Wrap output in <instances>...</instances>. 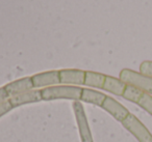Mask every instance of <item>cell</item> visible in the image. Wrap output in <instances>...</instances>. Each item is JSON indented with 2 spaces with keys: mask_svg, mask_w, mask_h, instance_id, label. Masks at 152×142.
<instances>
[{
  "mask_svg": "<svg viewBox=\"0 0 152 142\" xmlns=\"http://www.w3.org/2000/svg\"><path fill=\"white\" fill-rule=\"evenodd\" d=\"M83 88L74 85H54L41 89L43 101L53 100H73L80 101Z\"/></svg>",
  "mask_w": 152,
  "mask_h": 142,
  "instance_id": "obj_1",
  "label": "cell"
},
{
  "mask_svg": "<svg viewBox=\"0 0 152 142\" xmlns=\"http://www.w3.org/2000/svg\"><path fill=\"white\" fill-rule=\"evenodd\" d=\"M120 80H122L126 85H131L141 89L142 91L152 94V78L147 77L141 73L132 70L124 69L120 72Z\"/></svg>",
  "mask_w": 152,
  "mask_h": 142,
  "instance_id": "obj_2",
  "label": "cell"
},
{
  "mask_svg": "<svg viewBox=\"0 0 152 142\" xmlns=\"http://www.w3.org/2000/svg\"><path fill=\"white\" fill-rule=\"evenodd\" d=\"M122 125L139 140V142H152L151 133L135 115L129 113L122 121Z\"/></svg>",
  "mask_w": 152,
  "mask_h": 142,
  "instance_id": "obj_3",
  "label": "cell"
},
{
  "mask_svg": "<svg viewBox=\"0 0 152 142\" xmlns=\"http://www.w3.org/2000/svg\"><path fill=\"white\" fill-rule=\"evenodd\" d=\"M73 109H74V114H75L76 117V121H77V125H78L79 135H80L81 138V142H93L91 129H90V125L89 122H88L87 116H86L83 104L79 101H74Z\"/></svg>",
  "mask_w": 152,
  "mask_h": 142,
  "instance_id": "obj_4",
  "label": "cell"
},
{
  "mask_svg": "<svg viewBox=\"0 0 152 142\" xmlns=\"http://www.w3.org/2000/svg\"><path fill=\"white\" fill-rule=\"evenodd\" d=\"M34 88H45L61 84L59 71H49L34 75L31 77Z\"/></svg>",
  "mask_w": 152,
  "mask_h": 142,
  "instance_id": "obj_5",
  "label": "cell"
},
{
  "mask_svg": "<svg viewBox=\"0 0 152 142\" xmlns=\"http://www.w3.org/2000/svg\"><path fill=\"white\" fill-rule=\"evenodd\" d=\"M12 107H20L22 105L30 104V103H38L43 101L42 94H41V89H30L27 91H24L22 93H19L17 96H11L9 99Z\"/></svg>",
  "mask_w": 152,
  "mask_h": 142,
  "instance_id": "obj_6",
  "label": "cell"
},
{
  "mask_svg": "<svg viewBox=\"0 0 152 142\" xmlns=\"http://www.w3.org/2000/svg\"><path fill=\"white\" fill-rule=\"evenodd\" d=\"M102 108L110 113L112 116H114L117 120L122 122L125 118L127 117V115L129 114V111L127 110V108H125L122 104H120L119 102H117L115 99H113L112 96H106L105 100H104L103 104H102Z\"/></svg>",
  "mask_w": 152,
  "mask_h": 142,
  "instance_id": "obj_7",
  "label": "cell"
},
{
  "mask_svg": "<svg viewBox=\"0 0 152 142\" xmlns=\"http://www.w3.org/2000/svg\"><path fill=\"white\" fill-rule=\"evenodd\" d=\"M61 84L65 85H85L86 71L81 70H61L59 71Z\"/></svg>",
  "mask_w": 152,
  "mask_h": 142,
  "instance_id": "obj_8",
  "label": "cell"
},
{
  "mask_svg": "<svg viewBox=\"0 0 152 142\" xmlns=\"http://www.w3.org/2000/svg\"><path fill=\"white\" fill-rule=\"evenodd\" d=\"M4 88L10 96H14L19 93H22L24 91L32 89L34 87V84H32L31 77H25L7 84L4 86Z\"/></svg>",
  "mask_w": 152,
  "mask_h": 142,
  "instance_id": "obj_9",
  "label": "cell"
},
{
  "mask_svg": "<svg viewBox=\"0 0 152 142\" xmlns=\"http://www.w3.org/2000/svg\"><path fill=\"white\" fill-rule=\"evenodd\" d=\"M125 88H126V84L122 80L112 77V76H106L102 89L110 92V93L116 94V96H123Z\"/></svg>",
  "mask_w": 152,
  "mask_h": 142,
  "instance_id": "obj_10",
  "label": "cell"
},
{
  "mask_svg": "<svg viewBox=\"0 0 152 142\" xmlns=\"http://www.w3.org/2000/svg\"><path fill=\"white\" fill-rule=\"evenodd\" d=\"M106 96L104 93L97 90L90 89V88H83V92H81V98L80 101L89 104H93L96 106H102L104 100H105Z\"/></svg>",
  "mask_w": 152,
  "mask_h": 142,
  "instance_id": "obj_11",
  "label": "cell"
},
{
  "mask_svg": "<svg viewBox=\"0 0 152 142\" xmlns=\"http://www.w3.org/2000/svg\"><path fill=\"white\" fill-rule=\"evenodd\" d=\"M105 75L100 73H95V72H86V80L85 85L90 86V87L95 88H102L105 81Z\"/></svg>",
  "mask_w": 152,
  "mask_h": 142,
  "instance_id": "obj_12",
  "label": "cell"
},
{
  "mask_svg": "<svg viewBox=\"0 0 152 142\" xmlns=\"http://www.w3.org/2000/svg\"><path fill=\"white\" fill-rule=\"evenodd\" d=\"M144 93V91H142L141 89L134 87V86L131 85H126V88L124 90V93H123V98L127 101H130L132 103H135L137 104V102L141 99L142 94Z\"/></svg>",
  "mask_w": 152,
  "mask_h": 142,
  "instance_id": "obj_13",
  "label": "cell"
},
{
  "mask_svg": "<svg viewBox=\"0 0 152 142\" xmlns=\"http://www.w3.org/2000/svg\"><path fill=\"white\" fill-rule=\"evenodd\" d=\"M137 105L145 111H147L149 114L152 115V94L144 92L140 101L137 102Z\"/></svg>",
  "mask_w": 152,
  "mask_h": 142,
  "instance_id": "obj_14",
  "label": "cell"
},
{
  "mask_svg": "<svg viewBox=\"0 0 152 142\" xmlns=\"http://www.w3.org/2000/svg\"><path fill=\"white\" fill-rule=\"evenodd\" d=\"M140 73L152 78V61H143L140 65Z\"/></svg>",
  "mask_w": 152,
  "mask_h": 142,
  "instance_id": "obj_15",
  "label": "cell"
},
{
  "mask_svg": "<svg viewBox=\"0 0 152 142\" xmlns=\"http://www.w3.org/2000/svg\"><path fill=\"white\" fill-rule=\"evenodd\" d=\"M12 109H13V107H12V105L9 100L1 103V104H0V117L3 116L4 114H7V112H10Z\"/></svg>",
  "mask_w": 152,
  "mask_h": 142,
  "instance_id": "obj_16",
  "label": "cell"
},
{
  "mask_svg": "<svg viewBox=\"0 0 152 142\" xmlns=\"http://www.w3.org/2000/svg\"><path fill=\"white\" fill-rule=\"evenodd\" d=\"M9 98H10V96H9V93H7V90H5L4 86L0 88V104L3 103V102H5V101H7L9 100Z\"/></svg>",
  "mask_w": 152,
  "mask_h": 142,
  "instance_id": "obj_17",
  "label": "cell"
}]
</instances>
